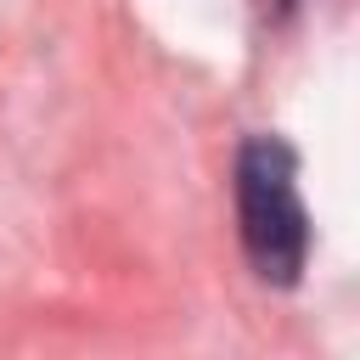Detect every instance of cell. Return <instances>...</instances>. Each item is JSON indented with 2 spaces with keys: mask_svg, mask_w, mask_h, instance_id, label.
<instances>
[{
  "mask_svg": "<svg viewBox=\"0 0 360 360\" xmlns=\"http://www.w3.org/2000/svg\"><path fill=\"white\" fill-rule=\"evenodd\" d=\"M236 219L259 281L292 287L309 259V214L298 197V158L276 135H253L236 152Z\"/></svg>",
  "mask_w": 360,
  "mask_h": 360,
  "instance_id": "6da1fadb",
  "label": "cell"
}]
</instances>
